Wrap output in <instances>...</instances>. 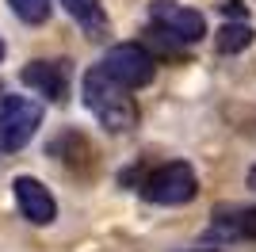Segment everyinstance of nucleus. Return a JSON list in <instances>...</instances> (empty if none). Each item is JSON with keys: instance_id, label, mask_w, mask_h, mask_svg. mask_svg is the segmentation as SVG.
Masks as SVG:
<instances>
[{"instance_id": "nucleus-1", "label": "nucleus", "mask_w": 256, "mask_h": 252, "mask_svg": "<svg viewBox=\"0 0 256 252\" xmlns=\"http://www.w3.org/2000/svg\"><path fill=\"white\" fill-rule=\"evenodd\" d=\"M84 104H88V111H92L107 130H115V134L134 130V122H138V104H134L130 88L115 84L104 69H92V73L84 76Z\"/></svg>"}, {"instance_id": "nucleus-2", "label": "nucleus", "mask_w": 256, "mask_h": 252, "mask_svg": "<svg viewBox=\"0 0 256 252\" xmlns=\"http://www.w3.org/2000/svg\"><path fill=\"white\" fill-rule=\"evenodd\" d=\"M195 191H199V180H195L192 164H184V160H168V164L153 168L150 176L142 180V195L150 202H160V206L192 202Z\"/></svg>"}, {"instance_id": "nucleus-3", "label": "nucleus", "mask_w": 256, "mask_h": 252, "mask_svg": "<svg viewBox=\"0 0 256 252\" xmlns=\"http://www.w3.org/2000/svg\"><path fill=\"white\" fill-rule=\"evenodd\" d=\"M107 76L115 84H122V88H146V84L153 80V73H157V58H153L142 42H118V46H111L104 58V65H100Z\"/></svg>"}, {"instance_id": "nucleus-4", "label": "nucleus", "mask_w": 256, "mask_h": 252, "mask_svg": "<svg viewBox=\"0 0 256 252\" xmlns=\"http://www.w3.org/2000/svg\"><path fill=\"white\" fill-rule=\"evenodd\" d=\"M42 122V104H34L27 96H8L4 104H0V149H23L27 142L34 138Z\"/></svg>"}, {"instance_id": "nucleus-5", "label": "nucleus", "mask_w": 256, "mask_h": 252, "mask_svg": "<svg viewBox=\"0 0 256 252\" xmlns=\"http://www.w3.org/2000/svg\"><path fill=\"white\" fill-rule=\"evenodd\" d=\"M150 20H153V27L168 31L172 38H180V42H199L206 34L203 16L192 12V8H184V4H176V0H153Z\"/></svg>"}, {"instance_id": "nucleus-6", "label": "nucleus", "mask_w": 256, "mask_h": 252, "mask_svg": "<svg viewBox=\"0 0 256 252\" xmlns=\"http://www.w3.org/2000/svg\"><path fill=\"white\" fill-rule=\"evenodd\" d=\"M12 188H16V202H20L23 218L34 222V226H50L54 214H58V202H54V195L46 191V184H38V180H31V176H20Z\"/></svg>"}, {"instance_id": "nucleus-7", "label": "nucleus", "mask_w": 256, "mask_h": 252, "mask_svg": "<svg viewBox=\"0 0 256 252\" xmlns=\"http://www.w3.org/2000/svg\"><path fill=\"white\" fill-rule=\"evenodd\" d=\"M23 84H31L38 96L62 104L69 96V65L65 62H31L23 69Z\"/></svg>"}, {"instance_id": "nucleus-8", "label": "nucleus", "mask_w": 256, "mask_h": 252, "mask_svg": "<svg viewBox=\"0 0 256 252\" xmlns=\"http://www.w3.org/2000/svg\"><path fill=\"white\" fill-rule=\"evenodd\" d=\"M210 237H226V241H256V206H230L214 214Z\"/></svg>"}, {"instance_id": "nucleus-9", "label": "nucleus", "mask_w": 256, "mask_h": 252, "mask_svg": "<svg viewBox=\"0 0 256 252\" xmlns=\"http://www.w3.org/2000/svg\"><path fill=\"white\" fill-rule=\"evenodd\" d=\"M62 4L92 38H100V34L107 31V16H104V4H100V0H62Z\"/></svg>"}, {"instance_id": "nucleus-10", "label": "nucleus", "mask_w": 256, "mask_h": 252, "mask_svg": "<svg viewBox=\"0 0 256 252\" xmlns=\"http://www.w3.org/2000/svg\"><path fill=\"white\" fill-rule=\"evenodd\" d=\"M248 42H252V27L248 23H226L218 31V50L222 54H237V50H245Z\"/></svg>"}, {"instance_id": "nucleus-11", "label": "nucleus", "mask_w": 256, "mask_h": 252, "mask_svg": "<svg viewBox=\"0 0 256 252\" xmlns=\"http://www.w3.org/2000/svg\"><path fill=\"white\" fill-rule=\"evenodd\" d=\"M8 4L23 23H42L50 16V0H8Z\"/></svg>"}, {"instance_id": "nucleus-12", "label": "nucleus", "mask_w": 256, "mask_h": 252, "mask_svg": "<svg viewBox=\"0 0 256 252\" xmlns=\"http://www.w3.org/2000/svg\"><path fill=\"white\" fill-rule=\"evenodd\" d=\"M248 188H252V191H256V164H252V168H248Z\"/></svg>"}, {"instance_id": "nucleus-13", "label": "nucleus", "mask_w": 256, "mask_h": 252, "mask_svg": "<svg viewBox=\"0 0 256 252\" xmlns=\"http://www.w3.org/2000/svg\"><path fill=\"white\" fill-rule=\"evenodd\" d=\"M199 252H218V248H199Z\"/></svg>"}, {"instance_id": "nucleus-14", "label": "nucleus", "mask_w": 256, "mask_h": 252, "mask_svg": "<svg viewBox=\"0 0 256 252\" xmlns=\"http://www.w3.org/2000/svg\"><path fill=\"white\" fill-rule=\"evenodd\" d=\"M0 58H4V42H0Z\"/></svg>"}]
</instances>
